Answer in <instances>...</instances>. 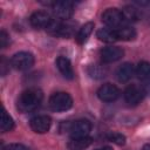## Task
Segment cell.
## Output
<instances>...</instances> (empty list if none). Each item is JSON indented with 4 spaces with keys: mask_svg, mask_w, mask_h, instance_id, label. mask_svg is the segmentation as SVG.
Wrapping results in <instances>:
<instances>
[{
    "mask_svg": "<svg viewBox=\"0 0 150 150\" xmlns=\"http://www.w3.org/2000/svg\"><path fill=\"white\" fill-rule=\"evenodd\" d=\"M54 21V19H52V16L43 11H38L34 12L30 18H29V22L33 27L35 28H45L46 30L50 27L52 22Z\"/></svg>",
    "mask_w": 150,
    "mask_h": 150,
    "instance_id": "obj_7",
    "label": "cell"
},
{
    "mask_svg": "<svg viewBox=\"0 0 150 150\" xmlns=\"http://www.w3.org/2000/svg\"><path fill=\"white\" fill-rule=\"evenodd\" d=\"M0 128L2 132H7L11 131L14 128V121L12 118V116L4 109L2 114H1V123H0Z\"/></svg>",
    "mask_w": 150,
    "mask_h": 150,
    "instance_id": "obj_20",
    "label": "cell"
},
{
    "mask_svg": "<svg viewBox=\"0 0 150 150\" xmlns=\"http://www.w3.org/2000/svg\"><path fill=\"white\" fill-rule=\"evenodd\" d=\"M89 74L93 77H102L105 74V70H103L100 66H90L89 67Z\"/></svg>",
    "mask_w": 150,
    "mask_h": 150,
    "instance_id": "obj_22",
    "label": "cell"
},
{
    "mask_svg": "<svg viewBox=\"0 0 150 150\" xmlns=\"http://www.w3.org/2000/svg\"><path fill=\"white\" fill-rule=\"evenodd\" d=\"M56 67H57L59 71L63 75V77H66L68 80L74 79V69H73V66H71L69 59H67L64 56H59L56 59Z\"/></svg>",
    "mask_w": 150,
    "mask_h": 150,
    "instance_id": "obj_12",
    "label": "cell"
},
{
    "mask_svg": "<svg viewBox=\"0 0 150 150\" xmlns=\"http://www.w3.org/2000/svg\"><path fill=\"white\" fill-rule=\"evenodd\" d=\"M96 36L103 41V42H107V43H111L114 41L117 40L116 38V32L115 29L112 28H109V27H105V28H100L96 33Z\"/></svg>",
    "mask_w": 150,
    "mask_h": 150,
    "instance_id": "obj_18",
    "label": "cell"
},
{
    "mask_svg": "<svg viewBox=\"0 0 150 150\" xmlns=\"http://www.w3.org/2000/svg\"><path fill=\"white\" fill-rule=\"evenodd\" d=\"M93 29H94V23H93V22H87V23H84V25L80 28V30L77 32V34H76V42H77L79 45H83V43L88 40V38L90 36Z\"/></svg>",
    "mask_w": 150,
    "mask_h": 150,
    "instance_id": "obj_17",
    "label": "cell"
},
{
    "mask_svg": "<svg viewBox=\"0 0 150 150\" xmlns=\"http://www.w3.org/2000/svg\"><path fill=\"white\" fill-rule=\"evenodd\" d=\"M52 125V118L47 115H38L30 118L29 127L36 134H46Z\"/></svg>",
    "mask_w": 150,
    "mask_h": 150,
    "instance_id": "obj_6",
    "label": "cell"
},
{
    "mask_svg": "<svg viewBox=\"0 0 150 150\" xmlns=\"http://www.w3.org/2000/svg\"><path fill=\"white\" fill-rule=\"evenodd\" d=\"M4 150H28L25 145L22 144H19V143H12V144H8L4 148Z\"/></svg>",
    "mask_w": 150,
    "mask_h": 150,
    "instance_id": "obj_25",
    "label": "cell"
},
{
    "mask_svg": "<svg viewBox=\"0 0 150 150\" xmlns=\"http://www.w3.org/2000/svg\"><path fill=\"white\" fill-rule=\"evenodd\" d=\"M91 130V123L88 120H77L75 122L66 123L64 131H68L71 138L74 137H86Z\"/></svg>",
    "mask_w": 150,
    "mask_h": 150,
    "instance_id": "obj_3",
    "label": "cell"
},
{
    "mask_svg": "<svg viewBox=\"0 0 150 150\" xmlns=\"http://www.w3.org/2000/svg\"><path fill=\"white\" fill-rule=\"evenodd\" d=\"M116 32V38L117 40H122V41H131L135 40L136 38V30L129 26H122L117 29H115Z\"/></svg>",
    "mask_w": 150,
    "mask_h": 150,
    "instance_id": "obj_16",
    "label": "cell"
},
{
    "mask_svg": "<svg viewBox=\"0 0 150 150\" xmlns=\"http://www.w3.org/2000/svg\"><path fill=\"white\" fill-rule=\"evenodd\" d=\"M95 150H112V149L109 146H104V148H100V149H95Z\"/></svg>",
    "mask_w": 150,
    "mask_h": 150,
    "instance_id": "obj_26",
    "label": "cell"
},
{
    "mask_svg": "<svg viewBox=\"0 0 150 150\" xmlns=\"http://www.w3.org/2000/svg\"><path fill=\"white\" fill-rule=\"evenodd\" d=\"M49 107L54 111H66L73 107V97L64 91L54 93L49 97Z\"/></svg>",
    "mask_w": 150,
    "mask_h": 150,
    "instance_id": "obj_2",
    "label": "cell"
},
{
    "mask_svg": "<svg viewBox=\"0 0 150 150\" xmlns=\"http://www.w3.org/2000/svg\"><path fill=\"white\" fill-rule=\"evenodd\" d=\"M97 96L103 102H114L120 96V89L111 83H105L97 90Z\"/></svg>",
    "mask_w": 150,
    "mask_h": 150,
    "instance_id": "obj_10",
    "label": "cell"
},
{
    "mask_svg": "<svg viewBox=\"0 0 150 150\" xmlns=\"http://www.w3.org/2000/svg\"><path fill=\"white\" fill-rule=\"evenodd\" d=\"M102 21L103 23L107 25V27L112 28V29H117L120 27H122L123 22H124V18L122 14V11L117 9V8H108L102 13Z\"/></svg>",
    "mask_w": 150,
    "mask_h": 150,
    "instance_id": "obj_5",
    "label": "cell"
},
{
    "mask_svg": "<svg viewBox=\"0 0 150 150\" xmlns=\"http://www.w3.org/2000/svg\"><path fill=\"white\" fill-rule=\"evenodd\" d=\"M135 74V69H134V66L129 62H125L123 64H121L117 70H116V77L120 82L124 83V82H128L129 80H131V77L134 76Z\"/></svg>",
    "mask_w": 150,
    "mask_h": 150,
    "instance_id": "obj_13",
    "label": "cell"
},
{
    "mask_svg": "<svg viewBox=\"0 0 150 150\" xmlns=\"http://www.w3.org/2000/svg\"><path fill=\"white\" fill-rule=\"evenodd\" d=\"M135 74L137 75L138 80L143 83L150 84V63L146 61H142L137 64L135 69Z\"/></svg>",
    "mask_w": 150,
    "mask_h": 150,
    "instance_id": "obj_15",
    "label": "cell"
},
{
    "mask_svg": "<svg viewBox=\"0 0 150 150\" xmlns=\"http://www.w3.org/2000/svg\"><path fill=\"white\" fill-rule=\"evenodd\" d=\"M43 94L39 88H29L22 91L16 101V108L21 112H30L38 109L42 102Z\"/></svg>",
    "mask_w": 150,
    "mask_h": 150,
    "instance_id": "obj_1",
    "label": "cell"
},
{
    "mask_svg": "<svg viewBox=\"0 0 150 150\" xmlns=\"http://www.w3.org/2000/svg\"><path fill=\"white\" fill-rule=\"evenodd\" d=\"M143 150H150V144H145L143 146Z\"/></svg>",
    "mask_w": 150,
    "mask_h": 150,
    "instance_id": "obj_27",
    "label": "cell"
},
{
    "mask_svg": "<svg viewBox=\"0 0 150 150\" xmlns=\"http://www.w3.org/2000/svg\"><path fill=\"white\" fill-rule=\"evenodd\" d=\"M34 55L29 52H19L15 53L11 59V66L20 71L29 69L34 64Z\"/></svg>",
    "mask_w": 150,
    "mask_h": 150,
    "instance_id": "obj_4",
    "label": "cell"
},
{
    "mask_svg": "<svg viewBox=\"0 0 150 150\" xmlns=\"http://www.w3.org/2000/svg\"><path fill=\"white\" fill-rule=\"evenodd\" d=\"M122 14H123L124 21H128V22L137 21L139 19V16H141L139 11L134 6H125L122 9Z\"/></svg>",
    "mask_w": 150,
    "mask_h": 150,
    "instance_id": "obj_19",
    "label": "cell"
},
{
    "mask_svg": "<svg viewBox=\"0 0 150 150\" xmlns=\"http://www.w3.org/2000/svg\"><path fill=\"white\" fill-rule=\"evenodd\" d=\"M91 143H93V138L89 137V136H86V137H74V138H70V141L68 142L67 146L70 150H84Z\"/></svg>",
    "mask_w": 150,
    "mask_h": 150,
    "instance_id": "obj_14",
    "label": "cell"
},
{
    "mask_svg": "<svg viewBox=\"0 0 150 150\" xmlns=\"http://www.w3.org/2000/svg\"><path fill=\"white\" fill-rule=\"evenodd\" d=\"M8 66H9V61H7L5 56H1V61H0V70H1V75H2V76H5V75L7 74V71H8V69H9Z\"/></svg>",
    "mask_w": 150,
    "mask_h": 150,
    "instance_id": "obj_24",
    "label": "cell"
},
{
    "mask_svg": "<svg viewBox=\"0 0 150 150\" xmlns=\"http://www.w3.org/2000/svg\"><path fill=\"white\" fill-rule=\"evenodd\" d=\"M107 139L117 144V145H124L125 144V136L120 132H109L107 135Z\"/></svg>",
    "mask_w": 150,
    "mask_h": 150,
    "instance_id": "obj_21",
    "label": "cell"
},
{
    "mask_svg": "<svg viewBox=\"0 0 150 150\" xmlns=\"http://www.w3.org/2000/svg\"><path fill=\"white\" fill-rule=\"evenodd\" d=\"M123 95H124V100H125L127 103L135 105V104L139 103L143 100L144 89L142 87L137 86V84H130V86H128L125 88Z\"/></svg>",
    "mask_w": 150,
    "mask_h": 150,
    "instance_id": "obj_8",
    "label": "cell"
},
{
    "mask_svg": "<svg viewBox=\"0 0 150 150\" xmlns=\"http://www.w3.org/2000/svg\"><path fill=\"white\" fill-rule=\"evenodd\" d=\"M54 15L60 20H68L73 14V4L69 1H56L52 5Z\"/></svg>",
    "mask_w": 150,
    "mask_h": 150,
    "instance_id": "obj_9",
    "label": "cell"
},
{
    "mask_svg": "<svg viewBox=\"0 0 150 150\" xmlns=\"http://www.w3.org/2000/svg\"><path fill=\"white\" fill-rule=\"evenodd\" d=\"M8 43H9V35L7 34V32L5 29H1V32H0V46H1V48H5Z\"/></svg>",
    "mask_w": 150,
    "mask_h": 150,
    "instance_id": "obj_23",
    "label": "cell"
},
{
    "mask_svg": "<svg viewBox=\"0 0 150 150\" xmlns=\"http://www.w3.org/2000/svg\"><path fill=\"white\" fill-rule=\"evenodd\" d=\"M124 55V52L122 48L120 47H115V46H109L105 47L101 50L100 56L101 60L104 63H111V62H116L120 59H122V56Z\"/></svg>",
    "mask_w": 150,
    "mask_h": 150,
    "instance_id": "obj_11",
    "label": "cell"
}]
</instances>
